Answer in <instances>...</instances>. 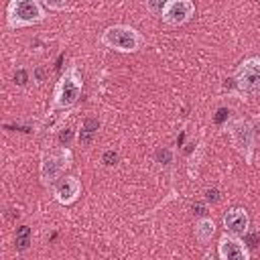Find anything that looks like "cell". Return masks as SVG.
Instances as JSON below:
<instances>
[{
  "label": "cell",
  "instance_id": "cell-10",
  "mask_svg": "<svg viewBox=\"0 0 260 260\" xmlns=\"http://www.w3.org/2000/svg\"><path fill=\"white\" fill-rule=\"evenodd\" d=\"M223 228L228 234L238 236V238H246V234L250 232V215L244 207H232L223 213Z\"/></svg>",
  "mask_w": 260,
  "mask_h": 260
},
{
  "label": "cell",
  "instance_id": "cell-8",
  "mask_svg": "<svg viewBox=\"0 0 260 260\" xmlns=\"http://www.w3.org/2000/svg\"><path fill=\"white\" fill-rule=\"evenodd\" d=\"M217 256L221 260H250V250L246 240L225 232L217 242Z\"/></svg>",
  "mask_w": 260,
  "mask_h": 260
},
{
  "label": "cell",
  "instance_id": "cell-14",
  "mask_svg": "<svg viewBox=\"0 0 260 260\" xmlns=\"http://www.w3.org/2000/svg\"><path fill=\"white\" fill-rule=\"evenodd\" d=\"M41 2H43V6H45V8L55 10V12H59V10H65V8H67V0H41Z\"/></svg>",
  "mask_w": 260,
  "mask_h": 260
},
{
  "label": "cell",
  "instance_id": "cell-9",
  "mask_svg": "<svg viewBox=\"0 0 260 260\" xmlns=\"http://www.w3.org/2000/svg\"><path fill=\"white\" fill-rule=\"evenodd\" d=\"M53 195H55V201L61 203V205H71L79 199L81 195V181L75 177V175H67V177H61L57 183H55V189H53Z\"/></svg>",
  "mask_w": 260,
  "mask_h": 260
},
{
  "label": "cell",
  "instance_id": "cell-6",
  "mask_svg": "<svg viewBox=\"0 0 260 260\" xmlns=\"http://www.w3.org/2000/svg\"><path fill=\"white\" fill-rule=\"evenodd\" d=\"M236 87L242 93H256L260 91V57H248L244 59L234 75Z\"/></svg>",
  "mask_w": 260,
  "mask_h": 260
},
{
  "label": "cell",
  "instance_id": "cell-11",
  "mask_svg": "<svg viewBox=\"0 0 260 260\" xmlns=\"http://www.w3.org/2000/svg\"><path fill=\"white\" fill-rule=\"evenodd\" d=\"M193 234H195V240L199 244H209L211 238H213V234H215V221L211 217H199L195 221Z\"/></svg>",
  "mask_w": 260,
  "mask_h": 260
},
{
  "label": "cell",
  "instance_id": "cell-2",
  "mask_svg": "<svg viewBox=\"0 0 260 260\" xmlns=\"http://www.w3.org/2000/svg\"><path fill=\"white\" fill-rule=\"evenodd\" d=\"M47 16L41 0H8L6 22L10 28H24L43 22Z\"/></svg>",
  "mask_w": 260,
  "mask_h": 260
},
{
  "label": "cell",
  "instance_id": "cell-18",
  "mask_svg": "<svg viewBox=\"0 0 260 260\" xmlns=\"http://www.w3.org/2000/svg\"><path fill=\"white\" fill-rule=\"evenodd\" d=\"M205 199L207 201H217V189H207L205 191Z\"/></svg>",
  "mask_w": 260,
  "mask_h": 260
},
{
  "label": "cell",
  "instance_id": "cell-17",
  "mask_svg": "<svg viewBox=\"0 0 260 260\" xmlns=\"http://www.w3.org/2000/svg\"><path fill=\"white\" fill-rule=\"evenodd\" d=\"M165 2H167V0H148V8H150L152 12H156V14L160 16V12H162V6H165Z\"/></svg>",
  "mask_w": 260,
  "mask_h": 260
},
{
  "label": "cell",
  "instance_id": "cell-15",
  "mask_svg": "<svg viewBox=\"0 0 260 260\" xmlns=\"http://www.w3.org/2000/svg\"><path fill=\"white\" fill-rule=\"evenodd\" d=\"M118 158H120V156H118L116 150H106V152L102 154V162H104L106 167H114V165L118 162Z\"/></svg>",
  "mask_w": 260,
  "mask_h": 260
},
{
  "label": "cell",
  "instance_id": "cell-13",
  "mask_svg": "<svg viewBox=\"0 0 260 260\" xmlns=\"http://www.w3.org/2000/svg\"><path fill=\"white\" fill-rule=\"evenodd\" d=\"M28 244H30V230L26 225H22L16 232V246H18V250H26Z\"/></svg>",
  "mask_w": 260,
  "mask_h": 260
},
{
  "label": "cell",
  "instance_id": "cell-16",
  "mask_svg": "<svg viewBox=\"0 0 260 260\" xmlns=\"http://www.w3.org/2000/svg\"><path fill=\"white\" fill-rule=\"evenodd\" d=\"M171 150L169 148H160L158 152H156V158H158V162H162V165H169L171 162Z\"/></svg>",
  "mask_w": 260,
  "mask_h": 260
},
{
  "label": "cell",
  "instance_id": "cell-3",
  "mask_svg": "<svg viewBox=\"0 0 260 260\" xmlns=\"http://www.w3.org/2000/svg\"><path fill=\"white\" fill-rule=\"evenodd\" d=\"M100 43L108 49H114L118 53H136L142 45H144V37L128 24H112L108 26L102 37Z\"/></svg>",
  "mask_w": 260,
  "mask_h": 260
},
{
  "label": "cell",
  "instance_id": "cell-12",
  "mask_svg": "<svg viewBox=\"0 0 260 260\" xmlns=\"http://www.w3.org/2000/svg\"><path fill=\"white\" fill-rule=\"evenodd\" d=\"M98 128H100V120H98V118H87V120L83 122V126H81V132H79V142H81L83 146L91 144V140L95 138Z\"/></svg>",
  "mask_w": 260,
  "mask_h": 260
},
{
  "label": "cell",
  "instance_id": "cell-1",
  "mask_svg": "<svg viewBox=\"0 0 260 260\" xmlns=\"http://www.w3.org/2000/svg\"><path fill=\"white\" fill-rule=\"evenodd\" d=\"M81 89H83V79L81 73L75 65H69L53 91V110H69L77 104V100L81 98Z\"/></svg>",
  "mask_w": 260,
  "mask_h": 260
},
{
  "label": "cell",
  "instance_id": "cell-5",
  "mask_svg": "<svg viewBox=\"0 0 260 260\" xmlns=\"http://www.w3.org/2000/svg\"><path fill=\"white\" fill-rule=\"evenodd\" d=\"M228 130H230V138H232L236 150L250 162L252 154H254V144H256V132H254L252 124L246 120H234V122H230Z\"/></svg>",
  "mask_w": 260,
  "mask_h": 260
},
{
  "label": "cell",
  "instance_id": "cell-7",
  "mask_svg": "<svg viewBox=\"0 0 260 260\" xmlns=\"http://www.w3.org/2000/svg\"><path fill=\"white\" fill-rule=\"evenodd\" d=\"M195 16L193 0H167L160 12V18L169 26H183Z\"/></svg>",
  "mask_w": 260,
  "mask_h": 260
},
{
  "label": "cell",
  "instance_id": "cell-4",
  "mask_svg": "<svg viewBox=\"0 0 260 260\" xmlns=\"http://www.w3.org/2000/svg\"><path fill=\"white\" fill-rule=\"evenodd\" d=\"M71 160H73V154L67 146H59V148L51 150L49 154H45L41 160V169H39L41 183L45 187L53 185L57 179H61L63 171L71 167Z\"/></svg>",
  "mask_w": 260,
  "mask_h": 260
}]
</instances>
